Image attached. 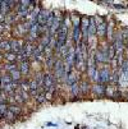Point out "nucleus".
I'll return each mask as SVG.
<instances>
[{
	"instance_id": "39448f33",
	"label": "nucleus",
	"mask_w": 128,
	"mask_h": 129,
	"mask_svg": "<svg viewBox=\"0 0 128 129\" xmlns=\"http://www.w3.org/2000/svg\"><path fill=\"white\" fill-rule=\"evenodd\" d=\"M95 60L97 63H103L105 64L106 61H109V56H108V51L106 50H97L96 55H95Z\"/></svg>"
},
{
	"instance_id": "7ed1b4c3",
	"label": "nucleus",
	"mask_w": 128,
	"mask_h": 129,
	"mask_svg": "<svg viewBox=\"0 0 128 129\" xmlns=\"http://www.w3.org/2000/svg\"><path fill=\"white\" fill-rule=\"evenodd\" d=\"M50 13H51V12H49V10L41 9V12H40L39 15H37V23H39L40 26H46V22H47V19H49Z\"/></svg>"
},
{
	"instance_id": "aec40b11",
	"label": "nucleus",
	"mask_w": 128,
	"mask_h": 129,
	"mask_svg": "<svg viewBox=\"0 0 128 129\" xmlns=\"http://www.w3.org/2000/svg\"><path fill=\"white\" fill-rule=\"evenodd\" d=\"M125 46H128V42H127V45H125ZM127 49H128V47H127Z\"/></svg>"
},
{
	"instance_id": "2eb2a0df",
	"label": "nucleus",
	"mask_w": 128,
	"mask_h": 129,
	"mask_svg": "<svg viewBox=\"0 0 128 129\" xmlns=\"http://www.w3.org/2000/svg\"><path fill=\"white\" fill-rule=\"evenodd\" d=\"M72 95L74 96V97L80 95V84H78V83L72 84Z\"/></svg>"
},
{
	"instance_id": "ddd939ff",
	"label": "nucleus",
	"mask_w": 128,
	"mask_h": 129,
	"mask_svg": "<svg viewBox=\"0 0 128 129\" xmlns=\"http://www.w3.org/2000/svg\"><path fill=\"white\" fill-rule=\"evenodd\" d=\"M77 79H78V77H77V73H76V72H72L68 76L67 82H68L69 84H74V83H77Z\"/></svg>"
},
{
	"instance_id": "f8f14e48",
	"label": "nucleus",
	"mask_w": 128,
	"mask_h": 129,
	"mask_svg": "<svg viewBox=\"0 0 128 129\" xmlns=\"http://www.w3.org/2000/svg\"><path fill=\"white\" fill-rule=\"evenodd\" d=\"M8 111H10V113H13L14 115H18V114H21V107H19V105H8Z\"/></svg>"
},
{
	"instance_id": "0eeeda50",
	"label": "nucleus",
	"mask_w": 128,
	"mask_h": 129,
	"mask_svg": "<svg viewBox=\"0 0 128 129\" xmlns=\"http://www.w3.org/2000/svg\"><path fill=\"white\" fill-rule=\"evenodd\" d=\"M9 76L12 77L13 82H19L21 81V72H19V68H17V69H13L12 72H9Z\"/></svg>"
},
{
	"instance_id": "20e7f679",
	"label": "nucleus",
	"mask_w": 128,
	"mask_h": 129,
	"mask_svg": "<svg viewBox=\"0 0 128 129\" xmlns=\"http://www.w3.org/2000/svg\"><path fill=\"white\" fill-rule=\"evenodd\" d=\"M99 73H100V83L101 84H104V83H106V82H109L110 79V73H109V67H103L100 70H99Z\"/></svg>"
},
{
	"instance_id": "423d86ee",
	"label": "nucleus",
	"mask_w": 128,
	"mask_h": 129,
	"mask_svg": "<svg viewBox=\"0 0 128 129\" xmlns=\"http://www.w3.org/2000/svg\"><path fill=\"white\" fill-rule=\"evenodd\" d=\"M97 32V26L95 22V18H90V27H88V35L90 36H94Z\"/></svg>"
},
{
	"instance_id": "f03ea898",
	"label": "nucleus",
	"mask_w": 128,
	"mask_h": 129,
	"mask_svg": "<svg viewBox=\"0 0 128 129\" xmlns=\"http://www.w3.org/2000/svg\"><path fill=\"white\" fill-rule=\"evenodd\" d=\"M54 69H55V74H54V78L59 79L63 77V73H64V64L62 61V59H58L55 65H54Z\"/></svg>"
},
{
	"instance_id": "dca6fc26",
	"label": "nucleus",
	"mask_w": 128,
	"mask_h": 129,
	"mask_svg": "<svg viewBox=\"0 0 128 129\" xmlns=\"http://www.w3.org/2000/svg\"><path fill=\"white\" fill-rule=\"evenodd\" d=\"M8 93H5L4 91H0V104H8Z\"/></svg>"
},
{
	"instance_id": "f3484780",
	"label": "nucleus",
	"mask_w": 128,
	"mask_h": 129,
	"mask_svg": "<svg viewBox=\"0 0 128 129\" xmlns=\"http://www.w3.org/2000/svg\"><path fill=\"white\" fill-rule=\"evenodd\" d=\"M8 113V104H0V114L4 115Z\"/></svg>"
},
{
	"instance_id": "f257e3e1",
	"label": "nucleus",
	"mask_w": 128,
	"mask_h": 129,
	"mask_svg": "<svg viewBox=\"0 0 128 129\" xmlns=\"http://www.w3.org/2000/svg\"><path fill=\"white\" fill-rule=\"evenodd\" d=\"M88 27H90V18L88 17H82L81 18V32H82V37L83 41H86L88 39Z\"/></svg>"
},
{
	"instance_id": "1a4fd4ad",
	"label": "nucleus",
	"mask_w": 128,
	"mask_h": 129,
	"mask_svg": "<svg viewBox=\"0 0 128 129\" xmlns=\"http://www.w3.org/2000/svg\"><path fill=\"white\" fill-rule=\"evenodd\" d=\"M4 59L8 61V63H15L17 61V54L9 51V52H5L4 54Z\"/></svg>"
},
{
	"instance_id": "9d476101",
	"label": "nucleus",
	"mask_w": 128,
	"mask_h": 129,
	"mask_svg": "<svg viewBox=\"0 0 128 129\" xmlns=\"http://www.w3.org/2000/svg\"><path fill=\"white\" fill-rule=\"evenodd\" d=\"M9 12H10L9 3H8V2H2V4H0V13L4 14V15H8Z\"/></svg>"
},
{
	"instance_id": "4be33fe9",
	"label": "nucleus",
	"mask_w": 128,
	"mask_h": 129,
	"mask_svg": "<svg viewBox=\"0 0 128 129\" xmlns=\"http://www.w3.org/2000/svg\"><path fill=\"white\" fill-rule=\"evenodd\" d=\"M127 60H128V59H127Z\"/></svg>"
},
{
	"instance_id": "a211bd4d",
	"label": "nucleus",
	"mask_w": 128,
	"mask_h": 129,
	"mask_svg": "<svg viewBox=\"0 0 128 129\" xmlns=\"http://www.w3.org/2000/svg\"><path fill=\"white\" fill-rule=\"evenodd\" d=\"M15 116H17V115H14L13 113L8 111V113L5 114V116H4V118H5V119H8V120H13V119H15Z\"/></svg>"
},
{
	"instance_id": "4468645a",
	"label": "nucleus",
	"mask_w": 128,
	"mask_h": 129,
	"mask_svg": "<svg viewBox=\"0 0 128 129\" xmlns=\"http://www.w3.org/2000/svg\"><path fill=\"white\" fill-rule=\"evenodd\" d=\"M80 91L82 92V93H87V92L90 91V84L86 81H82V83L80 84Z\"/></svg>"
},
{
	"instance_id": "412c9836",
	"label": "nucleus",
	"mask_w": 128,
	"mask_h": 129,
	"mask_svg": "<svg viewBox=\"0 0 128 129\" xmlns=\"http://www.w3.org/2000/svg\"><path fill=\"white\" fill-rule=\"evenodd\" d=\"M0 4H2V2H0Z\"/></svg>"
},
{
	"instance_id": "6ab92c4d",
	"label": "nucleus",
	"mask_w": 128,
	"mask_h": 129,
	"mask_svg": "<svg viewBox=\"0 0 128 129\" xmlns=\"http://www.w3.org/2000/svg\"><path fill=\"white\" fill-rule=\"evenodd\" d=\"M2 59H4V54L0 52V60H2Z\"/></svg>"
},
{
	"instance_id": "9b49d317",
	"label": "nucleus",
	"mask_w": 128,
	"mask_h": 129,
	"mask_svg": "<svg viewBox=\"0 0 128 129\" xmlns=\"http://www.w3.org/2000/svg\"><path fill=\"white\" fill-rule=\"evenodd\" d=\"M19 72H21V74H22V76L27 74V73L30 72V61H28V60H27V61H23V63H21Z\"/></svg>"
},
{
	"instance_id": "6e6552de",
	"label": "nucleus",
	"mask_w": 128,
	"mask_h": 129,
	"mask_svg": "<svg viewBox=\"0 0 128 129\" xmlns=\"http://www.w3.org/2000/svg\"><path fill=\"white\" fill-rule=\"evenodd\" d=\"M94 92H95V93L97 95V96H103L104 93H105V87H104V84H101V83H96L94 87Z\"/></svg>"
}]
</instances>
